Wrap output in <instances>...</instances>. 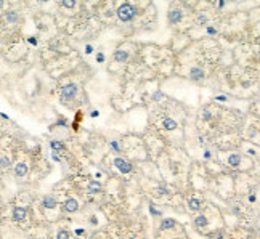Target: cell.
<instances>
[{
    "mask_svg": "<svg viewBox=\"0 0 260 239\" xmlns=\"http://www.w3.org/2000/svg\"><path fill=\"white\" fill-rule=\"evenodd\" d=\"M117 18H119L121 21L124 22H127V21H132L135 16H137V10H135L133 5H130V3H124L121 5L119 8H117Z\"/></svg>",
    "mask_w": 260,
    "mask_h": 239,
    "instance_id": "6da1fadb",
    "label": "cell"
},
{
    "mask_svg": "<svg viewBox=\"0 0 260 239\" xmlns=\"http://www.w3.org/2000/svg\"><path fill=\"white\" fill-rule=\"evenodd\" d=\"M76 95H77V85L76 84H67V85L63 87V90H61V101L72 100Z\"/></svg>",
    "mask_w": 260,
    "mask_h": 239,
    "instance_id": "7a4b0ae2",
    "label": "cell"
},
{
    "mask_svg": "<svg viewBox=\"0 0 260 239\" xmlns=\"http://www.w3.org/2000/svg\"><path fill=\"white\" fill-rule=\"evenodd\" d=\"M114 166L117 167V170L122 173H128V172H132V164L127 162V161H124V159L121 157H116L114 159Z\"/></svg>",
    "mask_w": 260,
    "mask_h": 239,
    "instance_id": "3957f363",
    "label": "cell"
},
{
    "mask_svg": "<svg viewBox=\"0 0 260 239\" xmlns=\"http://www.w3.org/2000/svg\"><path fill=\"white\" fill-rule=\"evenodd\" d=\"M26 215H27V209L26 207H15V210H13V220L21 221V220L26 218Z\"/></svg>",
    "mask_w": 260,
    "mask_h": 239,
    "instance_id": "277c9868",
    "label": "cell"
},
{
    "mask_svg": "<svg viewBox=\"0 0 260 239\" xmlns=\"http://www.w3.org/2000/svg\"><path fill=\"white\" fill-rule=\"evenodd\" d=\"M77 209H79V202L76 201V199H67V201L64 202V210L66 212H69V213H72V212H77Z\"/></svg>",
    "mask_w": 260,
    "mask_h": 239,
    "instance_id": "5b68a950",
    "label": "cell"
},
{
    "mask_svg": "<svg viewBox=\"0 0 260 239\" xmlns=\"http://www.w3.org/2000/svg\"><path fill=\"white\" fill-rule=\"evenodd\" d=\"M202 77H204V71L199 69V67H191V71H190V79L191 80H201Z\"/></svg>",
    "mask_w": 260,
    "mask_h": 239,
    "instance_id": "8992f818",
    "label": "cell"
},
{
    "mask_svg": "<svg viewBox=\"0 0 260 239\" xmlns=\"http://www.w3.org/2000/svg\"><path fill=\"white\" fill-rule=\"evenodd\" d=\"M180 21H182V11L180 10H172L170 13H169V22L175 24V22H180Z\"/></svg>",
    "mask_w": 260,
    "mask_h": 239,
    "instance_id": "52a82bcc",
    "label": "cell"
},
{
    "mask_svg": "<svg viewBox=\"0 0 260 239\" xmlns=\"http://www.w3.org/2000/svg\"><path fill=\"white\" fill-rule=\"evenodd\" d=\"M114 60L117 63H125L128 60V53L125 52V50H116L114 52Z\"/></svg>",
    "mask_w": 260,
    "mask_h": 239,
    "instance_id": "ba28073f",
    "label": "cell"
},
{
    "mask_svg": "<svg viewBox=\"0 0 260 239\" xmlns=\"http://www.w3.org/2000/svg\"><path fill=\"white\" fill-rule=\"evenodd\" d=\"M15 173H16V177H24V175L27 173V166L26 164H16V167H15Z\"/></svg>",
    "mask_w": 260,
    "mask_h": 239,
    "instance_id": "9c48e42d",
    "label": "cell"
},
{
    "mask_svg": "<svg viewBox=\"0 0 260 239\" xmlns=\"http://www.w3.org/2000/svg\"><path fill=\"white\" fill-rule=\"evenodd\" d=\"M101 191V185L98 183L97 180H92L88 183V193H92V194H97V193Z\"/></svg>",
    "mask_w": 260,
    "mask_h": 239,
    "instance_id": "30bf717a",
    "label": "cell"
},
{
    "mask_svg": "<svg viewBox=\"0 0 260 239\" xmlns=\"http://www.w3.org/2000/svg\"><path fill=\"white\" fill-rule=\"evenodd\" d=\"M162 127L166 130H175V128H177V122H175L173 119L166 117V119H164V122H162Z\"/></svg>",
    "mask_w": 260,
    "mask_h": 239,
    "instance_id": "8fae6325",
    "label": "cell"
},
{
    "mask_svg": "<svg viewBox=\"0 0 260 239\" xmlns=\"http://www.w3.org/2000/svg\"><path fill=\"white\" fill-rule=\"evenodd\" d=\"M42 204H43L45 209H53V207L56 206V201H55L52 196H45L43 201H42Z\"/></svg>",
    "mask_w": 260,
    "mask_h": 239,
    "instance_id": "7c38bea8",
    "label": "cell"
},
{
    "mask_svg": "<svg viewBox=\"0 0 260 239\" xmlns=\"http://www.w3.org/2000/svg\"><path fill=\"white\" fill-rule=\"evenodd\" d=\"M239 162H241L239 154H231V156L228 157V164H230L231 167H238V166H239Z\"/></svg>",
    "mask_w": 260,
    "mask_h": 239,
    "instance_id": "4fadbf2b",
    "label": "cell"
},
{
    "mask_svg": "<svg viewBox=\"0 0 260 239\" xmlns=\"http://www.w3.org/2000/svg\"><path fill=\"white\" fill-rule=\"evenodd\" d=\"M188 206H190L191 210H199L201 209V201H199V199H196V197H191L188 201Z\"/></svg>",
    "mask_w": 260,
    "mask_h": 239,
    "instance_id": "5bb4252c",
    "label": "cell"
},
{
    "mask_svg": "<svg viewBox=\"0 0 260 239\" xmlns=\"http://www.w3.org/2000/svg\"><path fill=\"white\" fill-rule=\"evenodd\" d=\"M172 226H175L173 218H164L162 223H161V230H169V228H172Z\"/></svg>",
    "mask_w": 260,
    "mask_h": 239,
    "instance_id": "9a60e30c",
    "label": "cell"
},
{
    "mask_svg": "<svg viewBox=\"0 0 260 239\" xmlns=\"http://www.w3.org/2000/svg\"><path fill=\"white\" fill-rule=\"evenodd\" d=\"M5 18H7L8 22H16L18 21V13H16V11H8Z\"/></svg>",
    "mask_w": 260,
    "mask_h": 239,
    "instance_id": "2e32d148",
    "label": "cell"
},
{
    "mask_svg": "<svg viewBox=\"0 0 260 239\" xmlns=\"http://www.w3.org/2000/svg\"><path fill=\"white\" fill-rule=\"evenodd\" d=\"M194 223H196V226H206L207 225V220H206L204 215H199V217H196Z\"/></svg>",
    "mask_w": 260,
    "mask_h": 239,
    "instance_id": "e0dca14e",
    "label": "cell"
},
{
    "mask_svg": "<svg viewBox=\"0 0 260 239\" xmlns=\"http://www.w3.org/2000/svg\"><path fill=\"white\" fill-rule=\"evenodd\" d=\"M50 145H52V148H53L55 151H60V149H63V143H61V141H52V143H50Z\"/></svg>",
    "mask_w": 260,
    "mask_h": 239,
    "instance_id": "ac0fdd59",
    "label": "cell"
},
{
    "mask_svg": "<svg viewBox=\"0 0 260 239\" xmlns=\"http://www.w3.org/2000/svg\"><path fill=\"white\" fill-rule=\"evenodd\" d=\"M58 239H69V233H67L66 230L58 231Z\"/></svg>",
    "mask_w": 260,
    "mask_h": 239,
    "instance_id": "d6986e66",
    "label": "cell"
},
{
    "mask_svg": "<svg viewBox=\"0 0 260 239\" xmlns=\"http://www.w3.org/2000/svg\"><path fill=\"white\" fill-rule=\"evenodd\" d=\"M63 7H66V8H74L76 7V2H74V0H64Z\"/></svg>",
    "mask_w": 260,
    "mask_h": 239,
    "instance_id": "ffe728a7",
    "label": "cell"
},
{
    "mask_svg": "<svg viewBox=\"0 0 260 239\" xmlns=\"http://www.w3.org/2000/svg\"><path fill=\"white\" fill-rule=\"evenodd\" d=\"M2 167H3V169L10 167V159H8L7 156H2Z\"/></svg>",
    "mask_w": 260,
    "mask_h": 239,
    "instance_id": "44dd1931",
    "label": "cell"
},
{
    "mask_svg": "<svg viewBox=\"0 0 260 239\" xmlns=\"http://www.w3.org/2000/svg\"><path fill=\"white\" fill-rule=\"evenodd\" d=\"M197 22H199V24H206V22H207V16L206 15L197 16Z\"/></svg>",
    "mask_w": 260,
    "mask_h": 239,
    "instance_id": "7402d4cb",
    "label": "cell"
},
{
    "mask_svg": "<svg viewBox=\"0 0 260 239\" xmlns=\"http://www.w3.org/2000/svg\"><path fill=\"white\" fill-rule=\"evenodd\" d=\"M97 61H98V63H103V61H104V55H103V53H98Z\"/></svg>",
    "mask_w": 260,
    "mask_h": 239,
    "instance_id": "603a6c76",
    "label": "cell"
},
{
    "mask_svg": "<svg viewBox=\"0 0 260 239\" xmlns=\"http://www.w3.org/2000/svg\"><path fill=\"white\" fill-rule=\"evenodd\" d=\"M84 233H85V230H82V228H77V230H76V234H77V236H82Z\"/></svg>",
    "mask_w": 260,
    "mask_h": 239,
    "instance_id": "cb8c5ba5",
    "label": "cell"
},
{
    "mask_svg": "<svg viewBox=\"0 0 260 239\" xmlns=\"http://www.w3.org/2000/svg\"><path fill=\"white\" fill-rule=\"evenodd\" d=\"M210 119V112L209 111H204V121H209Z\"/></svg>",
    "mask_w": 260,
    "mask_h": 239,
    "instance_id": "d4e9b609",
    "label": "cell"
},
{
    "mask_svg": "<svg viewBox=\"0 0 260 239\" xmlns=\"http://www.w3.org/2000/svg\"><path fill=\"white\" fill-rule=\"evenodd\" d=\"M29 43H32V45H37V39H36V37H29Z\"/></svg>",
    "mask_w": 260,
    "mask_h": 239,
    "instance_id": "484cf974",
    "label": "cell"
},
{
    "mask_svg": "<svg viewBox=\"0 0 260 239\" xmlns=\"http://www.w3.org/2000/svg\"><path fill=\"white\" fill-rule=\"evenodd\" d=\"M93 52V47L92 45H87V48H85V53H92Z\"/></svg>",
    "mask_w": 260,
    "mask_h": 239,
    "instance_id": "4316f807",
    "label": "cell"
},
{
    "mask_svg": "<svg viewBox=\"0 0 260 239\" xmlns=\"http://www.w3.org/2000/svg\"><path fill=\"white\" fill-rule=\"evenodd\" d=\"M207 32H209V34H215L217 31L214 29V27H207Z\"/></svg>",
    "mask_w": 260,
    "mask_h": 239,
    "instance_id": "83f0119b",
    "label": "cell"
},
{
    "mask_svg": "<svg viewBox=\"0 0 260 239\" xmlns=\"http://www.w3.org/2000/svg\"><path fill=\"white\" fill-rule=\"evenodd\" d=\"M111 146H112V148H114V149H116V151H117V149H119V146H117V143H116V141H112V143H111Z\"/></svg>",
    "mask_w": 260,
    "mask_h": 239,
    "instance_id": "f1b7e54d",
    "label": "cell"
},
{
    "mask_svg": "<svg viewBox=\"0 0 260 239\" xmlns=\"http://www.w3.org/2000/svg\"><path fill=\"white\" fill-rule=\"evenodd\" d=\"M159 191L162 193V194H167V188H159Z\"/></svg>",
    "mask_w": 260,
    "mask_h": 239,
    "instance_id": "f546056e",
    "label": "cell"
},
{
    "mask_svg": "<svg viewBox=\"0 0 260 239\" xmlns=\"http://www.w3.org/2000/svg\"><path fill=\"white\" fill-rule=\"evenodd\" d=\"M149 209H151V212H152V213H154V215H157V213H159V212H157V210L154 209V207H149Z\"/></svg>",
    "mask_w": 260,
    "mask_h": 239,
    "instance_id": "4dcf8cb0",
    "label": "cell"
},
{
    "mask_svg": "<svg viewBox=\"0 0 260 239\" xmlns=\"http://www.w3.org/2000/svg\"><path fill=\"white\" fill-rule=\"evenodd\" d=\"M204 157H206V159H209V157H210V152L206 151V152H204Z\"/></svg>",
    "mask_w": 260,
    "mask_h": 239,
    "instance_id": "1f68e13d",
    "label": "cell"
},
{
    "mask_svg": "<svg viewBox=\"0 0 260 239\" xmlns=\"http://www.w3.org/2000/svg\"><path fill=\"white\" fill-rule=\"evenodd\" d=\"M128 239H137V237H128Z\"/></svg>",
    "mask_w": 260,
    "mask_h": 239,
    "instance_id": "d6a6232c",
    "label": "cell"
}]
</instances>
